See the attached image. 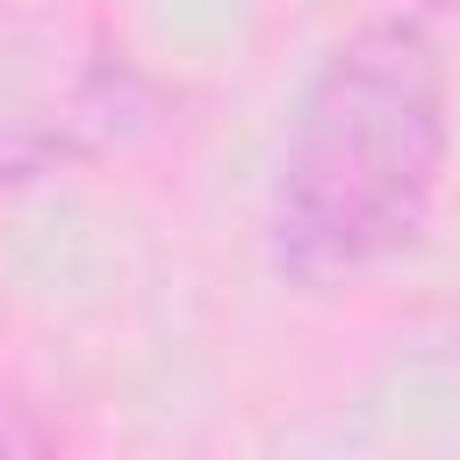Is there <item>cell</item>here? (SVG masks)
Segmentation results:
<instances>
[{
    "instance_id": "obj_1",
    "label": "cell",
    "mask_w": 460,
    "mask_h": 460,
    "mask_svg": "<svg viewBox=\"0 0 460 460\" xmlns=\"http://www.w3.org/2000/svg\"><path fill=\"white\" fill-rule=\"evenodd\" d=\"M446 58L424 22L381 14L309 72L280 165L266 244L295 288H352L431 216L446 172Z\"/></svg>"
},
{
    "instance_id": "obj_2",
    "label": "cell",
    "mask_w": 460,
    "mask_h": 460,
    "mask_svg": "<svg viewBox=\"0 0 460 460\" xmlns=\"http://www.w3.org/2000/svg\"><path fill=\"white\" fill-rule=\"evenodd\" d=\"M36 446H50V431L29 417V402L14 388H0V453H36Z\"/></svg>"
},
{
    "instance_id": "obj_3",
    "label": "cell",
    "mask_w": 460,
    "mask_h": 460,
    "mask_svg": "<svg viewBox=\"0 0 460 460\" xmlns=\"http://www.w3.org/2000/svg\"><path fill=\"white\" fill-rule=\"evenodd\" d=\"M431 7H460V0H431Z\"/></svg>"
}]
</instances>
